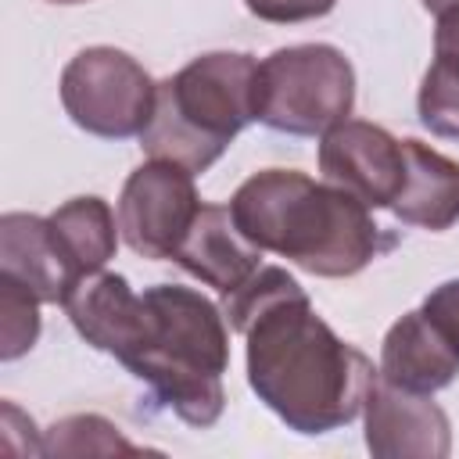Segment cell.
I'll return each instance as SVG.
<instances>
[{"label":"cell","mask_w":459,"mask_h":459,"mask_svg":"<svg viewBox=\"0 0 459 459\" xmlns=\"http://www.w3.org/2000/svg\"><path fill=\"white\" fill-rule=\"evenodd\" d=\"M226 323L247 344V384L298 434H330L362 412L373 362L312 308L305 287L280 265H262L222 294Z\"/></svg>","instance_id":"obj_1"},{"label":"cell","mask_w":459,"mask_h":459,"mask_svg":"<svg viewBox=\"0 0 459 459\" xmlns=\"http://www.w3.org/2000/svg\"><path fill=\"white\" fill-rule=\"evenodd\" d=\"M230 212L255 247L312 276H355L394 247V237L373 222L359 197L298 169H262L247 176L230 197Z\"/></svg>","instance_id":"obj_2"},{"label":"cell","mask_w":459,"mask_h":459,"mask_svg":"<svg viewBox=\"0 0 459 459\" xmlns=\"http://www.w3.org/2000/svg\"><path fill=\"white\" fill-rule=\"evenodd\" d=\"M143 326L126 369L183 423L215 427L226 409L222 373L230 369L226 316L194 287L154 283L143 294Z\"/></svg>","instance_id":"obj_3"},{"label":"cell","mask_w":459,"mask_h":459,"mask_svg":"<svg viewBox=\"0 0 459 459\" xmlns=\"http://www.w3.org/2000/svg\"><path fill=\"white\" fill-rule=\"evenodd\" d=\"M258 61L240 50H212L158 82V100L140 147L194 176L212 169L255 118Z\"/></svg>","instance_id":"obj_4"},{"label":"cell","mask_w":459,"mask_h":459,"mask_svg":"<svg viewBox=\"0 0 459 459\" xmlns=\"http://www.w3.org/2000/svg\"><path fill=\"white\" fill-rule=\"evenodd\" d=\"M355 108V68L330 43L280 47L258 61L255 118L287 136H323Z\"/></svg>","instance_id":"obj_5"},{"label":"cell","mask_w":459,"mask_h":459,"mask_svg":"<svg viewBox=\"0 0 459 459\" xmlns=\"http://www.w3.org/2000/svg\"><path fill=\"white\" fill-rule=\"evenodd\" d=\"M158 82L118 47H86L61 72V108L90 136H140L154 115Z\"/></svg>","instance_id":"obj_6"},{"label":"cell","mask_w":459,"mask_h":459,"mask_svg":"<svg viewBox=\"0 0 459 459\" xmlns=\"http://www.w3.org/2000/svg\"><path fill=\"white\" fill-rule=\"evenodd\" d=\"M201 204L204 201L197 197L190 169L165 161V158H151L136 165L129 179L122 183V194H118L122 240L140 258L165 262L176 255Z\"/></svg>","instance_id":"obj_7"},{"label":"cell","mask_w":459,"mask_h":459,"mask_svg":"<svg viewBox=\"0 0 459 459\" xmlns=\"http://www.w3.org/2000/svg\"><path fill=\"white\" fill-rule=\"evenodd\" d=\"M319 172L366 208H391L405 186V147L384 126L344 118L319 140Z\"/></svg>","instance_id":"obj_8"},{"label":"cell","mask_w":459,"mask_h":459,"mask_svg":"<svg viewBox=\"0 0 459 459\" xmlns=\"http://www.w3.org/2000/svg\"><path fill=\"white\" fill-rule=\"evenodd\" d=\"M366 448L377 459H445L452 452L448 412L420 391H405L387 377H373L366 402Z\"/></svg>","instance_id":"obj_9"},{"label":"cell","mask_w":459,"mask_h":459,"mask_svg":"<svg viewBox=\"0 0 459 459\" xmlns=\"http://www.w3.org/2000/svg\"><path fill=\"white\" fill-rule=\"evenodd\" d=\"M61 308L90 348L115 355L118 362H126L143 326V298L129 287L126 276L108 269L82 273L68 287Z\"/></svg>","instance_id":"obj_10"},{"label":"cell","mask_w":459,"mask_h":459,"mask_svg":"<svg viewBox=\"0 0 459 459\" xmlns=\"http://www.w3.org/2000/svg\"><path fill=\"white\" fill-rule=\"evenodd\" d=\"M172 262L201 283L215 287L219 294H233L262 269V247H255L240 233L230 204H201Z\"/></svg>","instance_id":"obj_11"},{"label":"cell","mask_w":459,"mask_h":459,"mask_svg":"<svg viewBox=\"0 0 459 459\" xmlns=\"http://www.w3.org/2000/svg\"><path fill=\"white\" fill-rule=\"evenodd\" d=\"M0 273L25 283L43 305H61L68 287L79 280L50 219L32 212L0 215Z\"/></svg>","instance_id":"obj_12"},{"label":"cell","mask_w":459,"mask_h":459,"mask_svg":"<svg viewBox=\"0 0 459 459\" xmlns=\"http://www.w3.org/2000/svg\"><path fill=\"white\" fill-rule=\"evenodd\" d=\"M380 377L405 391L434 394L459 377V351L430 323L423 308L405 312L391 323L380 344Z\"/></svg>","instance_id":"obj_13"},{"label":"cell","mask_w":459,"mask_h":459,"mask_svg":"<svg viewBox=\"0 0 459 459\" xmlns=\"http://www.w3.org/2000/svg\"><path fill=\"white\" fill-rule=\"evenodd\" d=\"M405 147V186L391 212L405 226L441 233L459 222V161L427 147L423 140H402Z\"/></svg>","instance_id":"obj_14"},{"label":"cell","mask_w":459,"mask_h":459,"mask_svg":"<svg viewBox=\"0 0 459 459\" xmlns=\"http://www.w3.org/2000/svg\"><path fill=\"white\" fill-rule=\"evenodd\" d=\"M50 226L57 230L68 258L75 262L79 276L82 273H97L115 258L118 247V226H115V212L104 197L97 194H82L72 197L65 204H57L50 215Z\"/></svg>","instance_id":"obj_15"},{"label":"cell","mask_w":459,"mask_h":459,"mask_svg":"<svg viewBox=\"0 0 459 459\" xmlns=\"http://www.w3.org/2000/svg\"><path fill=\"white\" fill-rule=\"evenodd\" d=\"M143 445H133L111 420L97 412L61 416L43 430V455H136Z\"/></svg>","instance_id":"obj_16"},{"label":"cell","mask_w":459,"mask_h":459,"mask_svg":"<svg viewBox=\"0 0 459 459\" xmlns=\"http://www.w3.org/2000/svg\"><path fill=\"white\" fill-rule=\"evenodd\" d=\"M39 298L18 283L14 276L0 273V359L14 362L32 351L39 337Z\"/></svg>","instance_id":"obj_17"},{"label":"cell","mask_w":459,"mask_h":459,"mask_svg":"<svg viewBox=\"0 0 459 459\" xmlns=\"http://www.w3.org/2000/svg\"><path fill=\"white\" fill-rule=\"evenodd\" d=\"M416 108H420V122L434 136L459 140V72H452V68L434 61L423 72Z\"/></svg>","instance_id":"obj_18"},{"label":"cell","mask_w":459,"mask_h":459,"mask_svg":"<svg viewBox=\"0 0 459 459\" xmlns=\"http://www.w3.org/2000/svg\"><path fill=\"white\" fill-rule=\"evenodd\" d=\"M244 7L273 25H298V22H312L323 18L337 7V0H244Z\"/></svg>","instance_id":"obj_19"},{"label":"cell","mask_w":459,"mask_h":459,"mask_svg":"<svg viewBox=\"0 0 459 459\" xmlns=\"http://www.w3.org/2000/svg\"><path fill=\"white\" fill-rule=\"evenodd\" d=\"M420 308L430 316V323H434V326L452 341V348L459 351V280L437 283V287L423 298Z\"/></svg>","instance_id":"obj_20"},{"label":"cell","mask_w":459,"mask_h":459,"mask_svg":"<svg viewBox=\"0 0 459 459\" xmlns=\"http://www.w3.org/2000/svg\"><path fill=\"white\" fill-rule=\"evenodd\" d=\"M434 61L459 72V4L434 14Z\"/></svg>","instance_id":"obj_21"},{"label":"cell","mask_w":459,"mask_h":459,"mask_svg":"<svg viewBox=\"0 0 459 459\" xmlns=\"http://www.w3.org/2000/svg\"><path fill=\"white\" fill-rule=\"evenodd\" d=\"M430 14H437V11H445V7H452V4H459V0H420Z\"/></svg>","instance_id":"obj_22"},{"label":"cell","mask_w":459,"mask_h":459,"mask_svg":"<svg viewBox=\"0 0 459 459\" xmlns=\"http://www.w3.org/2000/svg\"><path fill=\"white\" fill-rule=\"evenodd\" d=\"M47 4H61V7H72V4H90V0H47Z\"/></svg>","instance_id":"obj_23"}]
</instances>
